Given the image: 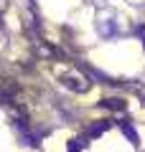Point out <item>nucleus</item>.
Returning a JSON list of instances; mask_svg holds the SVG:
<instances>
[{
	"label": "nucleus",
	"instance_id": "1",
	"mask_svg": "<svg viewBox=\"0 0 145 152\" xmlns=\"http://www.w3.org/2000/svg\"><path fill=\"white\" fill-rule=\"evenodd\" d=\"M122 132H125V134H127L130 140L135 142V145H138V134H135V129H132V127H127V124H125V127H122Z\"/></svg>",
	"mask_w": 145,
	"mask_h": 152
}]
</instances>
